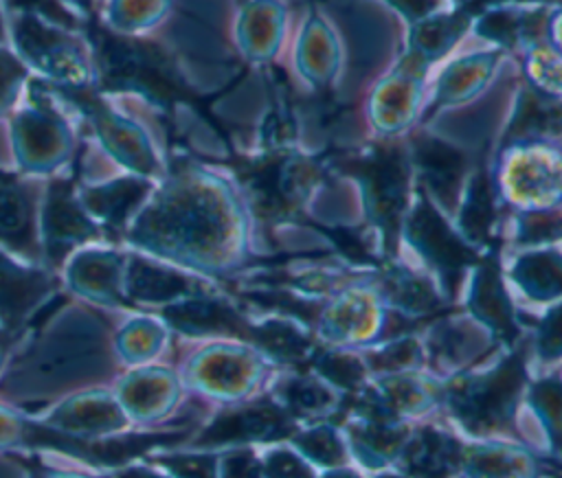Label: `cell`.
<instances>
[{
  "label": "cell",
  "instance_id": "obj_1",
  "mask_svg": "<svg viewBox=\"0 0 562 478\" xmlns=\"http://www.w3.org/2000/svg\"><path fill=\"white\" fill-rule=\"evenodd\" d=\"M81 35L90 48L92 86L99 94L136 92L162 112H173L180 103L202 112V103L160 44L105 26L97 15L83 20Z\"/></svg>",
  "mask_w": 562,
  "mask_h": 478
},
{
  "label": "cell",
  "instance_id": "obj_2",
  "mask_svg": "<svg viewBox=\"0 0 562 478\" xmlns=\"http://www.w3.org/2000/svg\"><path fill=\"white\" fill-rule=\"evenodd\" d=\"M184 430L178 432H143L125 436H81L59 430L50 423H37L0 408V447L24 449H50L72 456L97 469H119L136 458H145L154 447H167L184 439Z\"/></svg>",
  "mask_w": 562,
  "mask_h": 478
},
{
  "label": "cell",
  "instance_id": "obj_3",
  "mask_svg": "<svg viewBox=\"0 0 562 478\" xmlns=\"http://www.w3.org/2000/svg\"><path fill=\"white\" fill-rule=\"evenodd\" d=\"M114 371L108 346L103 342V329L92 322L88 331L81 325H75V333L70 338H53L48 342L37 344L31 353H26L20 364L11 371L2 386L9 388L13 384H31L35 379L37 388H48V392H57L64 384H75L79 379H101L110 377Z\"/></svg>",
  "mask_w": 562,
  "mask_h": 478
},
{
  "label": "cell",
  "instance_id": "obj_4",
  "mask_svg": "<svg viewBox=\"0 0 562 478\" xmlns=\"http://www.w3.org/2000/svg\"><path fill=\"white\" fill-rule=\"evenodd\" d=\"M11 37L24 64H31L50 83L81 86L90 79V61L72 31L48 24L31 13H9Z\"/></svg>",
  "mask_w": 562,
  "mask_h": 478
},
{
  "label": "cell",
  "instance_id": "obj_5",
  "mask_svg": "<svg viewBox=\"0 0 562 478\" xmlns=\"http://www.w3.org/2000/svg\"><path fill=\"white\" fill-rule=\"evenodd\" d=\"M79 171L81 151L72 158L70 175H57L48 182L42 208V257L48 270L59 268L77 246L103 237V230L88 215L75 191Z\"/></svg>",
  "mask_w": 562,
  "mask_h": 478
},
{
  "label": "cell",
  "instance_id": "obj_6",
  "mask_svg": "<svg viewBox=\"0 0 562 478\" xmlns=\"http://www.w3.org/2000/svg\"><path fill=\"white\" fill-rule=\"evenodd\" d=\"M44 88L50 94H57L66 101H70L86 118H90L97 136L101 138L103 147L127 169H132L138 175H154L156 173V158L154 151L145 138V134L116 114L112 107H108L101 101V94L90 83L81 86H68V83H50L44 81Z\"/></svg>",
  "mask_w": 562,
  "mask_h": 478
},
{
  "label": "cell",
  "instance_id": "obj_7",
  "mask_svg": "<svg viewBox=\"0 0 562 478\" xmlns=\"http://www.w3.org/2000/svg\"><path fill=\"white\" fill-rule=\"evenodd\" d=\"M57 285L53 270L22 265L0 252V327L20 335Z\"/></svg>",
  "mask_w": 562,
  "mask_h": 478
},
{
  "label": "cell",
  "instance_id": "obj_8",
  "mask_svg": "<svg viewBox=\"0 0 562 478\" xmlns=\"http://www.w3.org/2000/svg\"><path fill=\"white\" fill-rule=\"evenodd\" d=\"M35 184L0 169V246L29 263L44 261L35 228Z\"/></svg>",
  "mask_w": 562,
  "mask_h": 478
},
{
  "label": "cell",
  "instance_id": "obj_9",
  "mask_svg": "<svg viewBox=\"0 0 562 478\" xmlns=\"http://www.w3.org/2000/svg\"><path fill=\"white\" fill-rule=\"evenodd\" d=\"M15 153L29 171H50L68 158V132L46 105L15 118Z\"/></svg>",
  "mask_w": 562,
  "mask_h": 478
},
{
  "label": "cell",
  "instance_id": "obj_10",
  "mask_svg": "<svg viewBox=\"0 0 562 478\" xmlns=\"http://www.w3.org/2000/svg\"><path fill=\"white\" fill-rule=\"evenodd\" d=\"M121 289L130 307L138 305H171L191 296H202L204 289L189 276L151 263L138 254H130L123 261Z\"/></svg>",
  "mask_w": 562,
  "mask_h": 478
},
{
  "label": "cell",
  "instance_id": "obj_11",
  "mask_svg": "<svg viewBox=\"0 0 562 478\" xmlns=\"http://www.w3.org/2000/svg\"><path fill=\"white\" fill-rule=\"evenodd\" d=\"M149 189L151 182L145 175H125L105 184L81 189L79 200L88 215L97 219L103 237L119 241L125 235L127 219L143 204Z\"/></svg>",
  "mask_w": 562,
  "mask_h": 478
},
{
  "label": "cell",
  "instance_id": "obj_12",
  "mask_svg": "<svg viewBox=\"0 0 562 478\" xmlns=\"http://www.w3.org/2000/svg\"><path fill=\"white\" fill-rule=\"evenodd\" d=\"M46 423L81 436H101L125 425V410L110 395L92 390L64 403Z\"/></svg>",
  "mask_w": 562,
  "mask_h": 478
},
{
  "label": "cell",
  "instance_id": "obj_13",
  "mask_svg": "<svg viewBox=\"0 0 562 478\" xmlns=\"http://www.w3.org/2000/svg\"><path fill=\"white\" fill-rule=\"evenodd\" d=\"M125 257L116 252H83L79 254L70 270L68 278L72 281V289L83 294L86 298L99 300L103 305L130 307L127 298L121 289Z\"/></svg>",
  "mask_w": 562,
  "mask_h": 478
},
{
  "label": "cell",
  "instance_id": "obj_14",
  "mask_svg": "<svg viewBox=\"0 0 562 478\" xmlns=\"http://www.w3.org/2000/svg\"><path fill=\"white\" fill-rule=\"evenodd\" d=\"M121 406L134 419L149 421L162 417L178 397V384L169 371H136L121 384Z\"/></svg>",
  "mask_w": 562,
  "mask_h": 478
},
{
  "label": "cell",
  "instance_id": "obj_15",
  "mask_svg": "<svg viewBox=\"0 0 562 478\" xmlns=\"http://www.w3.org/2000/svg\"><path fill=\"white\" fill-rule=\"evenodd\" d=\"M169 0H110L108 13L112 29L132 33L136 29L149 26L162 18Z\"/></svg>",
  "mask_w": 562,
  "mask_h": 478
},
{
  "label": "cell",
  "instance_id": "obj_16",
  "mask_svg": "<svg viewBox=\"0 0 562 478\" xmlns=\"http://www.w3.org/2000/svg\"><path fill=\"white\" fill-rule=\"evenodd\" d=\"M9 13H31L48 24L81 33L83 18L66 0H0Z\"/></svg>",
  "mask_w": 562,
  "mask_h": 478
},
{
  "label": "cell",
  "instance_id": "obj_17",
  "mask_svg": "<svg viewBox=\"0 0 562 478\" xmlns=\"http://www.w3.org/2000/svg\"><path fill=\"white\" fill-rule=\"evenodd\" d=\"M162 331L158 325L149 322L147 318L134 320L127 325L119 335V351L127 362H143L149 360L160 349Z\"/></svg>",
  "mask_w": 562,
  "mask_h": 478
},
{
  "label": "cell",
  "instance_id": "obj_18",
  "mask_svg": "<svg viewBox=\"0 0 562 478\" xmlns=\"http://www.w3.org/2000/svg\"><path fill=\"white\" fill-rule=\"evenodd\" d=\"M149 463L162 467L171 478H220L217 463L211 454H156L145 456Z\"/></svg>",
  "mask_w": 562,
  "mask_h": 478
},
{
  "label": "cell",
  "instance_id": "obj_19",
  "mask_svg": "<svg viewBox=\"0 0 562 478\" xmlns=\"http://www.w3.org/2000/svg\"><path fill=\"white\" fill-rule=\"evenodd\" d=\"M419 160H422L424 169L428 171L432 184H437V186L448 184L452 178H457V173L461 169L459 153H454L452 149H448L439 143H426L419 149Z\"/></svg>",
  "mask_w": 562,
  "mask_h": 478
},
{
  "label": "cell",
  "instance_id": "obj_20",
  "mask_svg": "<svg viewBox=\"0 0 562 478\" xmlns=\"http://www.w3.org/2000/svg\"><path fill=\"white\" fill-rule=\"evenodd\" d=\"M520 129H536V132H553L562 127V105L531 99L522 107V116L518 118Z\"/></svg>",
  "mask_w": 562,
  "mask_h": 478
},
{
  "label": "cell",
  "instance_id": "obj_21",
  "mask_svg": "<svg viewBox=\"0 0 562 478\" xmlns=\"http://www.w3.org/2000/svg\"><path fill=\"white\" fill-rule=\"evenodd\" d=\"M26 79L24 61L0 46V114L13 103L20 83Z\"/></svg>",
  "mask_w": 562,
  "mask_h": 478
},
{
  "label": "cell",
  "instance_id": "obj_22",
  "mask_svg": "<svg viewBox=\"0 0 562 478\" xmlns=\"http://www.w3.org/2000/svg\"><path fill=\"white\" fill-rule=\"evenodd\" d=\"M112 478H171V476L156 471L149 463H130L125 467L114 469Z\"/></svg>",
  "mask_w": 562,
  "mask_h": 478
},
{
  "label": "cell",
  "instance_id": "obj_23",
  "mask_svg": "<svg viewBox=\"0 0 562 478\" xmlns=\"http://www.w3.org/2000/svg\"><path fill=\"white\" fill-rule=\"evenodd\" d=\"M391 2L404 13H411L413 18H422L435 4V0H391Z\"/></svg>",
  "mask_w": 562,
  "mask_h": 478
},
{
  "label": "cell",
  "instance_id": "obj_24",
  "mask_svg": "<svg viewBox=\"0 0 562 478\" xmlns=\"http://www.w3.org/2000/svg\"><path fill=\"white\" fill-rule=\"evenodd\" d=\"M31 469V478H88L81 474H70V471H57V469H46L40 463H26Z\"/></svg>",
  "mask_w": 562,
  "mask_h": 478
},
{
  "label": "cell",
  "instance_id": "obj_25",
  "mask_svg": "<svg viewBox=\"0 0 562 478\" xmlns=\"http://www.w3.org/2000/svg\"><path fill=\"white\" fill-rule=\"evenodd\" d=\"M18 338H20V335H13V333H9L7 329H2V327H0V364H2L4 355L9 353V349L13 346V342H15Z\"/></svg>",
  "mask_w": 562,
  "mask_h": 478
},
{
  "label": "cell",
  "instance_id": "obj_26",
  "mask_svg": "<svg viewBox=\"0 0 562 478\" xmlns=\"http://www.w3.org/2000/svg\"><path fill=\"white\" fill-rule=\"evenodd\" d=\"M7 39V26H4V13H2V2H0V44Z\"/></svg>",
  "mask_w": 562,
  "mask_h": 478
}]
</instances>
